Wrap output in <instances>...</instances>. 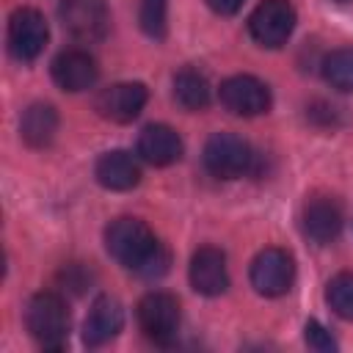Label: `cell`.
I'll return each mask as SVG.
<instances>
[{
  "label": "cell",
  "instance_id": "obj_11",
  "mask_svg": "<svg viewBox=\"0 0 353 353\" xmlns=\"http://www.w3.org/2000/svg\"><path fill=\"white\" fill-rule=\"evenodd\" d=\"M188 276H190V287H193L199 295L215 298V295L226 292V287H229V270H226V256H223V251L215 248V245H201V248L190 256Z\"/></svg>",
  "mask_w": 353,
  "mask_h": 353
},
{
  "label": "cell",
  "instance_id": "obj_13",
  "mask_svg": "<svg viewBox=\"0 0 353 353\" xmlns=\"http://www.w3.org/2000/svg\"><path fill=\"white\" fill-rule=\"evenodd\" d=\"M303 234L320 245L331 243L342 229V207L334 196H312L303 204Z\"/></svg>",
  "mask_w": 353,
  "mask_h": 353
},
{
  "label": "cell",
  "instance_id": "obj_10",
  "mask_svg": "<svg viewBox=\"0 0 353 353\" xmlns=\"http://www.w3.org/2000/svg\"><path fill=\"white\" fill-rule=\"evenodd\" d=\"M146 99H149V91L143 83H113V85L99 91L94 105H97V113L102 119L116 121V124H127V121L138 119Z\"/></svg>",
  "mask_w": 353,
  "mask_h": 353
},
{
  "label": "cell",
  "instance_id": "obj_1",
  "mask_svg": "<svg viewBox=\"0 0 353 353\" xmlns=\"http://www.w3.org/2000/svg\"><path fill=\"white\" fill-rule=\"evenodd\" d=\"M105 248L119 265H124L141 276H149V279L165 273V268H168L165 248L157 243V237L141 218L121 215V218L110 221V226L105 229Z\"/></svg>",
  "mask_w": 353,
  "mask_h": 353
},
{
  "label": "cell",
  "instance_id": "obj_7",
  "mask_svg": "<svg viewBox=\"0 0 353 353\" xmlns=\"http://www.w3.org/2000/svg\"><path fill=\"white\" fill-rule=\"evenodd\" d=\"M295 279V262L292 254L284 248H265L251 262V287L259 295L276 298L284 295L292 287Z\"/></svg>",
  "mask_w": 353,
  "mask_h": 353
},
{
  "label": "cell",
  "instance_id": "obj_8",
  "mask_svg": "<svg viewBox=\"0 0 353 353\" xmlns=\"http://www.w3.org/2000/svg\"><path fill=\"white\" fill-rule=\"evenodd\" d=\"M47 22L36 8H17L8 17V52L17 61H36L47 44Z\"/></svg>",
  "mask_w": 353,
  "mask_h": 353
},
{
  "label": "cell",
  "instance_id": "obj_22",
  "mask_svg": "<svg viewBox=\"0 0 353 353\" xmlns=\"http://www.w3.org/2000/svg\"><path fill=\"white\" fill-rule=\"evenodd\" d=\"M303 339H306V345H309L312 350H320V353H331V350H336V342H334L331 331H325L317 320H309V323H306V328H303Z\"/></svg>",
  "mask_w": 353,
  "mask_h": 353
},
{
  "label": "cell",
  "instance_id": "obj_17",
  "mask_svg": "<svg viewBox=\"0 0 353 353\" xmlns=\"http://www.w3.org/2000/svg\"><path fill=\"white\" fill-rule=\"evenodd\" d=\"M55 132H58V113L47 102H33L22 113V119H19V135L33 149L50 146L52 138H55Z\"/></svg>",
  "mask_w": 353,
  "mask_h": 353
},
{
  "label": "cell",
  "instance_id": "obj_15",
  "mask_svg": "<svg viewBox=\"0 0 353 353\" xmlns=\"http://www.w3.org/2000/svg\"><path fill=\"white\" fill-rule=\"evenodd\" d=\"M138 154L152 165H171L182 157V138L168 124H149L138 135Z\"/></svg>",
  "mask_w": 353,
  "mask_h": 353
},
{
  "label": "cell",
  "instance_id": "obj_14",
  "mask_svg": "<svg viewBox=\"0 0 353 353\" xmlns=\"http://www.w3.org/2000/svg\"><path fill=\"white\" fill-rule=\"evenodd\" d=\"M124 325V309L116 298L110 295H99L91 309H88V317L83 323V339L85 345L91 347H99L105 342H110Z\"/></svg>",
  "mask_w": 353,
  "mask_h": 353
},
{
  "label": "cell",
  "instance_id": "obj_16",
  "mask_svg": "<svg viewBox=\"0 0 353 353\" xmlns=\"http://www.w3.org/2000/svg\"><path fill=\"white\" fill-rule=\"evenodd\" d=\"M94 176L108 190H132L141 179V168L130 152L113 149V152L99 154V160L94 165Z\"/></svg>",
  "mask_w": 353,
  "mask_h": 353
},
{
  "label": "cell",
  "instance_id": "obj_19",
  "mask_svg": "<svg viewBox=\"0 0 353 353\" xmlns=\"http://www.w3.org/2000/svg\"><path fill=\"white\" fill-rule=\"evenodd\" d=\"M323 77L336 91H353V50L342 47L328 52L323 61Z\"/></svg>",
  "mask_w": 353,
  "mask_h": 353
},
{
  "label": "cell",
  "instance_id": "obj_9",
  "mask_svg": "<svg viewBox=\"0 0 353 353\" xmlns=\"http://www.w3.org/2000/svg\"><path fill=\"white\" fill-rule=\"evenodd\" d=\"M221 105L234 116H259L270 108V88L254 74H232L218 88Z\"/></svg>",
  "mask_w": 353,
  "mask_h": 353
},
{
  "label": "cell",
  "instance_id": "obj_18",
  "mask_svg": "<svg viewBox=\"0 0 353 353\" xmlns=\"http://www.w3.org/2000/svg\"><path fill=\"white\" fill-rule=\"evenodd\" d=\"M174 99L185 110H204L210 105V83L196 69H179L174 74Z\"/></svg>",
  "mask_w": 353,
  "mask_h": 353
},
{
  "label": "cell",
  "instance_id": "obj_24",
  "mask_svg": "<svg viewBox=\"0 0 353 353\" xmlns=\"http://www.w3.org/2000/svg\"><path fill=\"white\" fill-rule=\"evenodd\" d=\"M243 3H245V0H207V6H210L215 14H221V17H232V14H237Z\"/></svg>",
  "mask_w": 353,
  "mask_h": 353
},
{
  "label": "cell",
  "instance_id": "obj_12",
  "mask_svg": "<svg viewBox=\"0 0 353 353\" xmlns=\"http://www.w3.org/2000/svg\"><path fill=\"white\" fill-rule=\"evenodd\" d=\"M50 72H52L55 85L63 88V91H72V94L91 88L97 83V77H99L97 61L85 50H63V52H58L52 66H50Z\"/></svg>",
  "mask_w": 353,
  "mask_h": 353
},
{
  "label": "cell",
  "instance_id": "obj_2",
  "mask_svg": "<svg viewBox=\"0 0 353 353\" xmlns=\"http://www.w3.org/2000/svg\"><path fill=\"white\" fill-rule=\"evenodd\" d=\"M25 325L30 336L50 350H61L69 336V309L58 292H36L25 309Z\"/></svg>",
  "mask_w": 353,
  "mask_h": 353
},
{
  "label": "cell",
  "instance_id": "obj_23",
  "mask_svg": "<svg viewBox=\"0 0 353 353\" xmlns=\"http://www.w3.org/2000/svg\"><path fill=\"white\" fill-rule=\"evenodd\" d=\"M61 279H63V284H69L74 292H80L83 287H85V281H88V276H85V270L74 262V265H66L63 268V273H61Z\"/></svg>",
  "mask_w": 353,
  "mask_h": 353
},
{
  "label": "cell",
  "instance_id": "obj_21",
  "mask_svg": "<svg viewBox=\"0 0 353 353\" xmlns=\"http://www.w3.org/2000/svg\"><path fill=\"white\" fill-rule=\"evenodd\" d=\"M138 22L149 39H163L168 28V0H141Z\"/></svg>",
  "mask_w": 353,
  "mask_h": 353
},
{
  "label": "cell",
  "instance_id": "obj_4",
  "mask_svg": "<svg viewBox=\"0 0 353 353\" xmlns=\"http://www.w3.org/2000/svg\"><path fill=\"white\" fill-rule=\"evenodd\" d=\"M61 25L77 41H99L110 30V11L105 0H61Z\"/></svg>",
  "mask_w": 353,
  "mask_h": 353
},
{
  "label": "cell",
  "instance_id": "obj_20",
  "mask_svg": "<svg viewBox=\"0 0 353 353\" xmlns=\"http://www.w3.org/2000/svg\"><path fill=\"white\" fill-rule=\"evenodd\" d=\"M325 301L342 320H353V273H336L325 287Z\"/></svg>",
  "mask_w": 353,
  "mask_h": 353
},
{
  "label": "cell",
  "instance_id": "obj_3",
  "mask_svg": "<svg viewBox=\"0 0 353 353\" xmlns=\"http://www.w3.org/2000/svg\"><path fill=\"white\" fill-rule=\"evenodd\" d=\"M204 165L218 179H237L245 176L254 168V152L251 146L232 135V132H215L204 143Z\"/></svg>",
  "mask_w": 353,
  "mask_h": 353
},
{
  "label": "cell",
  "instance_id": "obj_5",
  "mask_svg": "<svg viewBox=\"0 0 353 353\" xmlns=\"http://www.w3.org/2000/svg\"><path fill=\"white\" fill-rule=\"evenodd\" d=\"M138 325L154 345H171L179 331V301L168 292H146L138 301Z\"/></svg>",
  "mask_w": 353,
  "mask_h": 353
},
{
  "label": "cell",
  "instance_id": "obj_6",
  "mask_svg": "<svg viewBox=\"0 0 353 353\" xmlns=\"http://www.w3.org/2000/svg\"><path fill=\"white\" fill-rule=\"evenodd\" d=\"M295 28V8L290 0H262L248 17V33L262 47H281L287 44Z\"/></svg>",
  "mask_w": 353,
  "mask_h": 353
}]
</instances>
